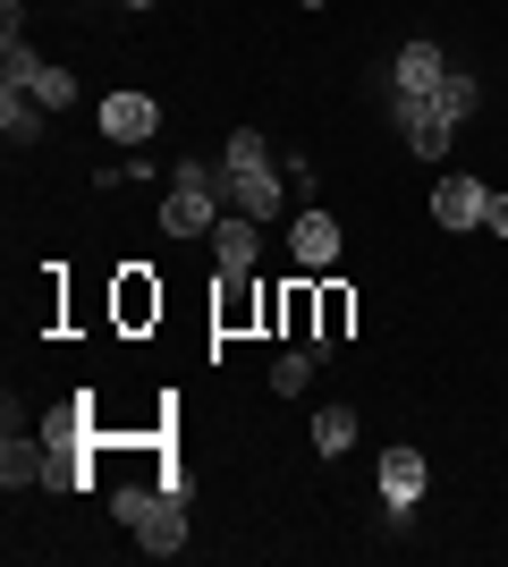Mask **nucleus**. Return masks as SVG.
<instances>
[{
	"label": "nucleus",
	"instance_id": "obj_1",
	"mask_svg": "<svg viewBox=\"0 0 508 567\" xmlns=\"http://www.w3.org/2000/svg\"><path fill=\"white\" fill-rule=\"evenodd\" d=\"M382 111H390V127H398V144H407L415 162H449L458 127H466L475 111H484V76L449 60V76H440L433 94H390Z\"/></svg>",
	"mask_w": 508,
	"mask_h": 567
},
{
	"label": "nucleus",
	"instance_id": "obj_2",
	"mask_svg": "<svg viewBox=\"0 0 508 567\" xmlns=\"http://www.w3.org/2000/svg\"><path fill=\"white\" fill-rule=\"evenodd\" d=\"M111 517L136 534V550H153V559H178L187 550V492H169V483H136V492H111Z\"/></svg>",
	"mask_w": 508,
	"mask_h": 567
},
{
	"label": "nucleus",
	"instance_id": "obj_3",
	"mask_svg": "<svg viewBox=\"0 0 508 567\" xmlns=\"http://www.w3.org/2000/svg\"><path fill=\"white\" fill-rule=\"evenodd\" d=\"M220 204H229L220 162H178V169H169V195H162V229L169 237H212L220 229Z\"/></svg>",
	"mask_w": 508,
	"mask_h": 567
},
{
	"label": "nucleus",
	"instance_id": "obj_4",
	"mask_svg": "<svg viewBox=\"0 0 508 567\" xmlns=\"http://www.w3.org/2000/svg\"><path fill=\"white\" fill-rule=\"evenodd\" d=\"M43 457H51V492H85L94 483V415H85V399L43 415Z\"/></svg>",
	"mask_w": 508,
	"mask_h": 567
},
{
	"label": "nucleus",
	"instance_id": "obj_5",
	"mask_svg": "<svg viewBox=\"0 0 508 567\" xmlns=\"http://www.w3.org/2000/svg\"><path fill=\"white\" fill-rule=\"evenodd\" d=\"M220 187H229V213L246 220H289V178H280V162H255V169H229L220 162Z\"/></svg>",
	"mask_w": 508,
	"mask_h": 567
},
{
	"label": "nucleus",
	"instance_id": "obj_6",
	"mask_svg": "<svg viewBox=\"0 0 508 567\" xmlns=\"http://www.w3.org/2000/svg\"><path fill=\"white\" fill-rule=\"evenodd\" d=\"M440 76H449V51L415 34V43H398V60H390V69H373V102H390V94H433Z\"/></svg>",
	"mask_w": 508,
	"mask_h": 567
},
{
	"label": "nucleus",
	"instance_id": "obj_7",
	"mask_svg": "<svg viewBox=\"0 0 508 567\" xmlns=\"http://www.w3.org/2000/svg\"><path fill=\"white\" fill-rule=\"evenodd\" d=\"M94 127H102L111 144H127V153H145V144L162 136V102H153V94H136V85H120V94H102Z\"/></svg>",
	"mask_w": 508,
	"mask_h": 567
},
{
	"label": "nucleus",
	"instance_id": "obj_8",
	"mask_svg": "<svg viewBox=\"0 0 508 567\" xmlns=\"http://www.w3.org/2000/svg\"><path fill=\"white\" fill-rule=\"evenodd\" d=\"M289 255H297V271H331V262H339V213L297 204V213H289Z\"/></svg>",
	"mask_w": 508,
	"mask_h": 567
},
{
	"label": "nucleus",
	"instance_id": "obj_9",
	"mask_svg": "<svg viewBox=\"0 0 508 567\" xmlns=\"http://www.w3.org/2000/svg\"><path fill=\"white\" fill-rule=\"evenodd\" d=\"M424 450H382V508H390V525H407L415 508H424Z\"/></svg>",
	"mask_w": 508,
	"mask_h": 567
},
{
	"label": "nucleus",
	"instance_id": "obj_10",
	"mask_svg": "<svg viewBox=\"0 0 508 567\" xmlns=\"http://www.w3.org/2000/svg\"><path fill=\"white\" fill-rule=\"evenodd\" d=\"M484 213H491V187H484V178L449 169V178L433 187V220H440V229H484Z\"/></svg>",
	"mask_w": 508,
	"mask_h": 567
},
{
	"label": "nucleus",
	"instance_id": "obj_11",
	"mask_svg": "<svg viewBox=\"0 0 508 567\" xmlns=\"http://www.w3.org/2000/svg\"><path fill=\"white\" fill-rule=\"evenodd\" d=\"M0 483H9V492H34V483H51L43 432H18V406H9V441H0Z\"/></svg>",
	"mask_w": 508,
	"mask_h": 567
},
{
	"label": "nucleus",
	"instance_id": "obj_12",
	"mask_svg": "<svg viewBox=\"0 0 508 567\" xmlns=\"http://www.w3.org/2000/svg\"><path fill=\"white\" fill-rule=\"evenodd\" d=\"M212 255H220V271H229V280H246V271H255V255H263V220L220 213V229H212Z\"/></svg>",
	"mask_w": 508,
	"mask_h": 567
},
{
	"label": "nucleus",
	"instance_id": "obj_13",
	"mask_svg": "<svg viewBox=\"0 0 508 567\" xmlns=\"http://www.w3.org/2000/svg\"><path fill=\"white\" fill-rule=\"evenodd\" d=\"M43 118H51V111L25 94L18 76H0V136H9V144H34V136H43Z\"/></svg>",
	"mask_w": 508,
	"mask_h": 567
},
{
	"label": "nucleus",
	"instance_id": "obj_14",
	"mask_svg": "<svg viewBox=\"0 0 508 567\" xmlns=\"http://www.w3.org/2000/svg\"><path fill=\"white\" fill-rule=\"evenodd\" d=\"M322 297V331H314V355L322 348H339V339H348V322H356V297H348V288H314Z\"/></svg>",
	"mask_w": 508,
	"mask_h": 567
},
{
	"label": "nucleus",
	"instance_id": "obj_15",
	"mask_svg": "<svg viewBox=\"0 0 508 567\" xmlns=\"http://www.w3.org/2000/svg\"><path fill=\"white\" fill-rule=\"evenodd\" d=\"M314 450H322V457L356 450V406H322V415H314Z\"/></svg>",
	"mask_w": 508,
	"mask_h": 567
},
{
	"label": "nucleus",
	"instance_id": "obj_16",
	"mask_svg": "<svg viewBox=\"0 0 508 567\" xmlns=\"http://www.w3.org/2000/svg\"><path fill=\"white\" fill-rule=\"evenodd\" d=\"M153 313H162V288H145L136 271H127V280H120V322L136 331V322H153Z\"/></svg>",
	"mask_w": 508,
	"mask_h": 567
},
{
	"label": "nucleus",
	"instance_id": "obj_17",
	"mask_svg": "<svg viewBox=\"0 0 508 567\" xmlns=\"http://www.w3.org/2000/svg\"><path fill=\"white\" fill-rule=\"evenodd\" d=\"M305 381H314V348H289L280 364H271V390H280V399H297Z\"/></svg>",
	"mask_w": 508,
	"mask_h": 567
},
{
	"label": "nucleus",
	"instance_id": "obj_18",
	"mask_svg": "<svg viewBox=\"0 0 508 567\" xmlns=\"http://www.w3.org/2000/svg\"><path fill=\"white\" fill-rule=\"evenodd\" d=\"M484 220H491V237H508V195H491V213H484Z\"/></svg>",
	"mask_w": 508,
	"mask_h": 567
},
{
	"label": "nucleus",
	"instance_id": "obj_19",
	"mask_svg": "<svg viewBox=\"0 0 508 567\" xmlns=\"http://www.w3.org/2000/svg\"><path fill=\"white\" fill-rule=\"evenodd\" d=\"M120 9H162V0H120Z\"/></svg>",
	"mask_w": 508,
	"mask_h": 567
}]
</instances>
